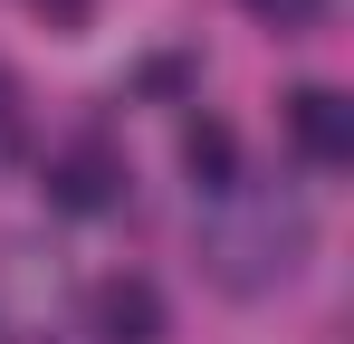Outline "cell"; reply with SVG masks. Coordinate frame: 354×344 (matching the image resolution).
<instances>
[{
    "instance_id": "ba28073f",
    "label": "cell",
    "mask_w": 354,
    "mask_h": 344,
    "mask_svg": "<svg viewBox=\"0 0 354 344\" xmlns=\"http://www.w3.org/2000/svg\"><path fill=\"white\" fill-rule=\"evenodd\" d=\"M39 10H48V29H77V19H86L96 0H39Z\"/></svg>"
},
{
    "instance_id": "52a82bcc",
    "label": "cell",
    "mask_w": 354,
    "mask_h": 344,
    "mask_svg": "<svg viewBox=\"0 0 354 344\" xmlns=\"http://www.w3.org/2000/svg\"><path fill=\"white\" fill-rule=\"evenodd\" d=\"M10 144H19V86L0 77V153H10Z\"/></svg>"
},
{
    "instance_id": "277c9868",
    "label": "cell",
    "mask_w": 354,
    "mask_h": 344,
    "mask_svg": "<svg viewBox=\"0 0 354 344\" xmlns=\"http://www.w3.org/2000/svg\"><path fill=\"white\" fill-rule=\"evenodd\" d=\"M96 325H106V344H163V296H153V278H106L96 287Z\"/></svg>"
},
{
    "instance_id": "5b68a950",
    "label": "cell",
    "mask_w": 354,
    "mask_h": 344,
    "mask_svg": "<svg viewBox=\"0 0 354 344\" xmlns=\"http://www.w3.org/2000/svg\"><path fill=\"white\" fill-rule=\"evenodd\" d=\"M182 163L201 172V191H221V182L239 172V144H230V124H211V115H192V124H182Z\"/></svg>"
},
{
    "instance_id": "6da1fadb",
    "label": "cell",
    "mask_w": 354,
    "mask_h": 344,
    "mask_svg": "<svg viewBox=\"0 0 354 344\" xmlns=\"http://www.w3.org/2000/svg\"><path fill=\"white\" fill-rule=\"evenodd\" d=\"M306 249H316V220H306L297 191L221 182L211 211L192 220V258H201V278L221 287V296H268V287H288L297 268H306Z\"/></svg>"
},
{
    "instance_id": "7a4b0ae2",
    "label": "cell",
    "mask_w": 354,
    "mask_h": 344,
    "mask_svg": "<svg viewBox=\"0 0 354 344\" xmlns=\"http://www.w3.org/2000/svg\"><path fill=\"white\" fill-rule=\"evenodd\" d=\"M48 201L77 211V220H86V211H115L124 201V153L106 134H77L67 153H48Z\"/></svg>"
},
{
    "instance_id": "3957f363",
    "label": "cell",
    "mask_w": 354,
    "mask_h": 344,
    "mask_svg": "<svg viewBox=\"0 0 354 344\" xmlns=\"http://www.w3.org/2000/svg\"><path fill=\"white\" fill-rule=\"evenodd\" d=\"M288 134H297V153L306 163H354V106L335 96V86H297L288 96Z\"/></svg>"
},
{
    "instance_id": "8992f818",
    "label": "cell",
    "mask_w": 354,
    "mask_h": 344,
    "mask_svg": "<svg viewBox=\"0 0 354 344\" xmlns=\"http://www.w3.org/2000/svg\"><path fill=\"white\" fill-rule=\"evenodd\" d=\"M268 29H306V19H326V0H249Z\"/></svg>"
}]
</instances>
